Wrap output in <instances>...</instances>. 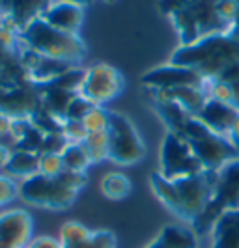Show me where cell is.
<instances>
[{"mask_svg": "<svg viewBox=\"0 0 239 248\" xmlns=\"http://www.w3.org/2000/svg\"><path fill=\"white\" fill-rule=\"evenodd\" d=\"M34 232V220L25 209L0 213V248H26Z\"/></svg>", "mask_w": 239, "mask_h": 248, "instance_id": "10", "label": "cell"}, {"mask_svg": "<svg viewBox=\"0 0 239 248\" xmlns=\"http://www.w3.org/2000/svg\"><path fill=\"white\" fill-rule=\"evenodd\" d=\"M15 198H19V183L10 175L0 174V207H4Z\"/></svg>", "mask_w": 239, "mask_h": 248, "instance_id": "25", "label": "cell"}, {"mask_svg": "<svg viewBox=\"0 0 239 248\" xmlns=\"http://www.w3.org/2000/svg\"><path fill=\"white\" fill-rule=\"evenodd\" d=\"M38 17H41L52 28H58L69 34H79V28L84 21V8L62 0H49V4L43 8V12Z\"/></svg>", "mask_w": 239, "mask_h": 248, "instance_id": "11", "label": "cell"}, {"mask_svg": "<svg viewBox=\"0 0 239 248\" xmlns=\"http://www.w3.org/2000/svg\"><path fill=\"white\" fill-rule=\"evenodd\" d=\"M12 151L8 146H4V144H0V170H6V166H8V162H10V157H12Z\"/></svg>", "mask_w": 239, "mask_h": 248, "instance_id": "32", "label": "cell"}, {"mask_svg": "<svg viewBox=\"0 0 239 248\" xmlns=\"http://www.w3.org/2000/svg\"><path fill=\"white\" fill-rule=\"evenodd\" d=\"M88 248H116V237L109 230H99V232H92Z\"/></svg>", "mask_w": 239, "mask_h": 248, "instance_id": "28", "label": "cell"}, {"mask_svg": "<svg viewBox=\"0 0 239 248\" xmlns=\"http://www.w3.org/2000/svg\"><path fill=\"white\" fill-rule=\"evenodd\" d=\"M151 95V101H168L174 103L177 107H181L185 112H189L192 116H198L204 105L207 103L209 95L207 90L204 88H172V90H148Z\"/></svg>", "mask_w": 239, "mask_h": 248, "instance_id": "13", "label": "cell"}, {"mask_svg": "<svg viewBox=\"0 0 239 248\" xmlns=\"http://www.w3.org/2000/svg\"><path fill=\"white\" fill-rule=\"evenodd\" d=\"M65 170L60 153H39V174L47 177H58Z\"/></svg>", "mask_w": 239, "mask_h": 248, "instance_id": "22", "label": "cell"}, {"mask_svg": "<svg viewBox=\"0 0 239 248\" xmlns=\"http://www.w3.org/2000/svg\"><path fill=\"white\" fill-rule=\"evenodd\" d=\"M230 209H239V157L228 161L217 170L213 198L207 203V207L191 222V230L196 235L211 233L217 218Z\"/></svg>", "mask_w": 239, "mask_h": 248, "instance_id": "4", "label": "cell"}, {"mask_svg": "<svg viewBox=\"0 0 239 248\" xmlns=\"http://www.w3.org/2000/svg\"><path fill=\"white\" fill-rule=\"evenodd\" d=\"M202 170H204V166L198 161V157L194 155L189 142L183 140L176 133L168 131L164 135L161 151H159V174L174 181V179L198 174Z\"/></svg>", "mask_w": 239, "mask_h": 248, "instance_id": "7", "label": "cell"}, {"mask_svg": "<svg viewBox=\"0 0 239 248\" xmlns=\"http://www.w3.org/2000/svg\"><path fill=\"white\" fill-rule=\"evenodd\" d=\"M77 194L79 192L69 188L60 177L36 174L19 183V198L25 203L50 211L67 209L75 202Z\"/></svg>", "mask_w": 239, "mask_h": 248, "instance_id": "5", "label": "cell"}, {"mask_svg": "<svg viewBox=\"0 0 239 248\" xmlns=\"http://www.w3.org/2000/svg\"><path fill=\"white\" fill-rule=\"evenodd\" d=\"M60 155H62L65 170H71V172H86L92 164L82 144H67Z\"/></svg>", "mask_w": 239, "mask_h": 248, "instance_id": "19", "label": "cell"}, {"mask_svg": "<svg viewBox=\"0 0 239 248\" xmlns=\"http://www.w3.org/2000/svg\"><path fill=\"white\" fill-rule=\"evenodd\" d=\"M32 122H30V118H13L12 120V129H10V137L13 138V142L15 144H21L26 137H28V133L32 131Z\"/></svg>", "mask_w": 239, "mask_h": 248, "instance_id": "27", "label": "cell"}, {"mask_svg": "<svg viewBox=\"0 0 239 248\" xmlns=\"http://www.w3.org/2000/svg\"><path fill=\"white\" fill-rule=\"evenodd\" d=\"M94 107H96L94 103H90L86 97H82V95H79V93H77L75 97L71 99V103H69V107H67V112H65V118H64V120H77V122H82V120H84V116H86Z\"/></svg>", "mask_w": 239, "mask_h": 248, "instance_id": "24", "label": "cell"}, {"mask_svg": "<svg viewBox=\"0 0 239 248\" xmlns=\"http://www.w3.org/2000/svg\"><path fill=\"white\" fill-rule=\"evenodd\" d=\"M211 248H239V209L224 211L211 230Z\"/></svg>", "mask_w": 239, "mask_h": 248, "instance_id": "14", "label": "cell"}, {"mask_svg": "<svg viewBox=\"0 0 239 248\" xmlns=\"http://www.w3.org/2000/svg\"><path fill=\"white\" fill-rule=\"evenodd\" d=\"M109 124H111V112L105 110V107H94L82 120V125L88 135L90 133H107Z\"/></svg>", "mask_w": 239, "mask_h": 248, "instance_id": "21", "label": "cell"}, {"mask_svg": "<svg viewBox=\"0 0 239 248\" xmlns=\"http://www.w3.org/2000/svg\"><path fill=\"white\" fill-rule=\"evenodd\" d=\"M109 161L120 166H133L146 155V146L133 122L120 112H111L109 124Z\"/></svg>", "mask_w": 239, "mask_h": 248, "instance_id": "6", "label": "cell"}, {"mask_svg": "<svg viewBox=\"0 0 239 248\" xmlns=\"http://www.w3.org/2000/svg\"><path fill=\"white\" fill-rule=\"evenodd\" d=\"M19 37L26 49L34 50L45 58L71 65H77L86 54V47L79 34H69L52 28L41 17H34L25 23L19 32Z\"/></svg>", "mask_w": 239, "mask_h": 248, "instance_id": "3", "label": "cell"}, {"mask_svg": "<svg viewBox=\"0 0 239 248\" xmlns=\"http://www.w3.org/2000/svg\"><path fill=\"white\" fill-rule=\"evenodd\" d=\"M12 116L0 112V137H10V129H12Z\"/></svg>", "mask_w": 239, "mask_h": 248, "instance_id": "31", "label": "cell"}, {"mask_svg": "<svg viewBox=\"0 0 239 248\" xmlns=\"http://www.w3.org/2000/svg\"><path fill=\"white\" fill-rule=\"evenodd\" d=\"M109 2H111V0H109Z\"/></svg>", "mask_w": 239, "mask_h": 248, "instance_id": "35", "label": "cell"}, {"mask_svg": "<svg viewBox=\"0 0 239 248\" xmlns=\"http://www.w3.org/2000/svg\"><path fill=\"white\" fill-rule=\"evenodd\" d=\"M170 62L191 67L207 80H213L228 67L239 63V34L228 30L202 37L191 45H179L172 52Z\"/></svg>", "mask_w": 239, "mask_h": 248, "instance_id": "2", "label": "cell"}, {"mask_svg": "<svg viewBox=\"0 0 239 248\" xmlns=\"http://www.w3.org/2000/svg\"><path fill=\"white\" fill-rule=\"evenodd\" d=\"M101 192L109 200H122L131 192V181L120 172H111L101 179Z\"/></svg>", "mask_w": 239, "mask_h": 248, "instance_id": "18", "label": "cell"}, {"mask_svg": "<svg viewBox=\"0 0 239 248\" xmlns=\"http://www.w3.org/2000/svg\"><path fill=\"white\" fill-rule=\"evenodd\" d=\"M126 86L124 75L109 63H94L84 71V78L79 90V95L86 97L96 107H105L116 99Z\"/></svg>", "mask_w": 239, "mask_h": 248, "instance_id": "8", "label": "cell"}, {"mask_svg": "<svg viewBox=\"0 0 239 248\" xmlns=\"http://www.w3.org/2000/svg\"><path fill=\"white\" fill-rule=\"evenodd\" d=\"M217 183V170H202L181 179H166L159 172L150 175V186L155 198L177 218L192 222L211 202Z\"/></svg>", "mask_w": 239, "mask_h": 248, "instance_id": "1", "label": "cell"}, {"mask_svg": "<svg viewBox=\"0 0 239 248\" xmlns=\"http://www.w3.org/2000/svg\"><path fill=\"white\" fill-rule=\"evenodd\" d=\"M82 146L88 153L92 164L101 161H109V135L107 133H90L84 138Z\"/></svg>", "mask_w": 239, "mask_h": 248, "instance_id": "20", "label": "cell"}, {"mask_svg": "<svg viewBox=\"0 0 239 248\" xmlns=\"http://www.w3.org/2000/svg\"><path fill=\"white\" fill-rule=\"evenodd\" d=\"M36 174H39V153L21 148L13 149L10 162L6 166V175H10L12 179L25 181Z\"/></svg>", "mask_w": 239, "mask_h": 248, "instance_id": "16", "label": "cell"}, {"mask_svg": "<svg viewBox=\"0 0 239 248\" xmlns=\"http://www.w3.org/2000/svg\"><path fill=\"white\" fill-rule=\"evenodd\" d=\"M58 177H60L69 188H73V190H77V192L88 183V175H86V172H71V170H64Z\"/></svg>", "mask_w": 239, "mask_h": 248, "instance_id": "29", "label": "cell"}, {"mask_svg": "<svg viewBox=\"0 0 239 248\" xmlns=\"http://www.w3.org/2000/svg\"><path fill=\"white\" fill-rule=\"evenodd\" d=\"M140 82L146 90H172V88L185 86L207 90L209 80L191 67H183V65H176L170 62L166 65H159V67L146 71L142 75Z\"/></svg>", "mask_w": 239, "mask_h": 248, "instance_id": "9", "label": "cell"}, {"mask_svg": "<svg viewBox=\"0 0 239 248\" xmlns=\"http://www.w3.org/2000/svg\"><path fill=\"white\" fill-rule=\"evenodd\" d=\"M60 245L62 248H88L92 232L79 222H65L60 230Z\"/></svg>", "mask_w": 239, "mask_h": 248, "instance_id": "17", "label": "cell"}, {"mask_svg": "<svg viewBox=\"0 0 239 248\" xmlns=\"http://www.w3.org/2000/svg\"><path fill=\"white\" fill-rule=\"evenodd\" d=\"M196 237L198 235L191 228L168 224L146 248H196L198 247Z\"/></svg>", "mask_w": 239, "mask_h": 248, "instance_id": "15", "label": "cell"}, {"mask_svg": "<svg viewBox=\"0 0 239 248\" xmlns=\"http://www.w3.org/2000/svg\"><path fill=\"white\" fill-rule=\"evenodd\" d=\"M238 114H239V108L232 107V105H226V103H221V101H215V99H207V103L204 105V108H202L200 114L196 118L209 131H213L215 135L224 137L230 140L232 127L236 124Z\"/></svg>", "mask_w": 239, "mask_h": 248, "instance_id": "12", "label": "cell"}, {"mask_svg": "<svg viewBox=\"0 0 239 248\" xmlns=\"http://www.w3.org/2000/svg\"><path fill=\"white\" fill-rule=\"evenodd\" d=\"M62 2H69V4H77V6L84 8V6H88L92 0H62Z\"/></svg>", "mask_w": 239, "mask_h": 248, "instance_id": "33", "label": "cell"}, {"mask_svg": "<svg viewBox=\"0 0 239 248\" xmlns=\"http://www.w3.org/2000/svg\"><path fill=\"white\" fill-rule=\"evenodd\" d=\"M230 32L239 34V13H238V17H236V21H234V23H232V26H230Z\"/></svg>", "mask_w": 239, "mask_h": 248, "instance_id": "34", "label": "cell"}, {"mask_svg": "<svg viewBox=\"0 0 239 248\" xmlns=\"http://www.w3.org/2000/svg\"><path fill=\"white\" fill-rule=\"evenodd\" d=\"M217 80H223V82H226L228 86L232 88V93H234V107L239 108V63L228 67L224 73H221L217 77Z\"/></svg>", "mask_w": 239, "mask_h": 248, "instance_id": "26", "label": "cell"}, {"mask_svg": "<svg viewBox=\"0 0 239 248\" xmlns=\"http://www.w3.org/2000/svg\"><path fill=\"white\" fill-rule=\"evenodd\" d=\"M64 138L69 142V144H82L84 138L88 137L86 129L82 122H77V120H64L62 122V131Z\"/></svg>", "mask_w": 239, "mask_h": 248, "instance_id": "23", "label": "cell"}, {"mask_svg": "<svg viewBox=\"0 0 239 248\" xmlns=\"http://www.w3.org/2000/svg\"><path fill=\"white\" fill-rule=\"evenodd\" d=\"M28 248H62V245H60V239H54V237L49 235H39L30 241Z\"/></svg>", "mask_w": 239, "mask_h": 248, "instance_id": "30", "label": "cell"}]
</instances>
